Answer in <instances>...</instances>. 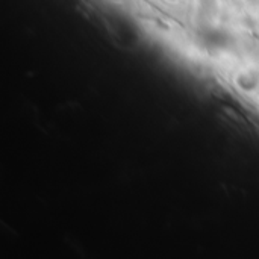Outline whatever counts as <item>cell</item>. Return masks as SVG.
I'll return each mask as SVG.
<instances>
[{"mask_svg": "<svg viewBox=\"0 0 259 259\" xmlns=\"http://www.w3.org/2000/svg\"><path fill=\"white\" fill-rule=\"evenodd\" d=\"M199 38H200L202 46L206 47L208 50H225L232 42V38L228 32L222 29H215V27L203 29L199 33Z\"/></svg>", "mask_w": 259, "mask_h": 259, "instance_id": "obj_1", "label": "cell"}, {"mask_svg": "<svg viewBox=\"0 0 259 259\" xmlns=\"http://www.w3.org/2000/svg\"><path fill=\"white\" fill-rule=\"evenodd\" d=\"M235 85L240 91L250 94L259 87V74L255 71H241L235 77Z\"/></svg>", "mask_w": 259, "mask_h": 259, "instance_id": "obj_2", "label": "cell"}, {"mask_svg": "<svg viewBox=\"0 0 259 259\" xmlns=\"http://www.w3.org/2000/svg\"><path fill=\"white\" fill-rule=\"evenodd\" d=\"M167 2H176V0H167Z\"/></svg>", "mask_w": 259, "mask_h": 259, "instance_id": "obj_3", "label": "cell"}]
</instances>
